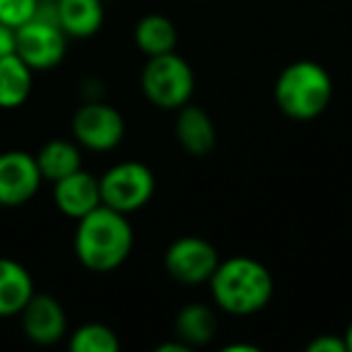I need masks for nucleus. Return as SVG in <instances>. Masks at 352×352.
Masks as SVG:
<instances>
[{
  "instance_id": "1",
  "label": "nucleus",
  "mask_w": 352,
  "mask_h": 352,
  "mask_svg": "<svg viewBox=\"0 0 352 352\" xmlns=\"http://www.w3.org/2000/svg\"><path fill=\"white\" fill-rule=\"evenodd\" d=\"M133 227L123 212L99 206L78 220L73 249L78 261L92 273L121 268L133 251Z\"/></svg>"
},
{
  "instance_id": "2",
  "label": "nucleus",
  "mask_w": 352,
  "mask_h": 352,
  "mask_svg": "<svg viewBox=\"0 0 352 352\" xmlns=\"http://www.w3.org/2000/svg\"><path fill=\"white\" fill-rule=\"evenodd\" d=\"M208 285L215 307L232 316L258 314L268 307L275 292L270 270L251 256H232L220 261Z\"/></svg>"
},
{
  "instance_id": "3",
  "label": "nucleus",
  "mask_w": 352,
  "mask_h": 352,
  "mask_svg": "<svg viewBox=\"0 0 352 352\" xmlns=\"http://www.w3.org/2000/svg\"><path fill=\"white\" fill-rule=\"evenodd\" d=\"M273 97L278 109L292 121H314L333 99L331 73L316 60H294L280 70Z\"/></svg>"
},
{
  "instance_id": "4",
  "label": "nucleus",
  "mask_w": 352,
  "mask_h": 352,
  "mask_svg": "<svg viewBox=\"0 0 352 352\" xmlns=\"http://www.w3.org/2000/svg\"><path fill=\"white\" fill-rule=\"evenodd\" d=\"M15 54L34 73L54 70L63 63L68 54V34L60 30L56 3L39 0L36 15L15 30Z\"/></svg>"
},
{
  "instance_id": "5",
  "label": "nucleus",
  "mask_w": 352,
  "mask_h": 352,
  "mask_svg": "<svg viewBox=\"0 0 352 352\" xmlns=\"http://www.w3.org/2000/svg\"><path fill=\"white\" fill-rule=\"evenodd\" d=\"M140 89L152 107L176 111L191 102L196 92V75L188 60L176 51L150 56L140 70Z\"/></svg>"
},
{
  "instance_id": "6",
  "label": "nucleus",
  "mask_w": 352,
  "mask_h": 352,
  "mask_svg": "<svg viewBox=\"0 0 352 352\" xmlns=\"http://www.w3.org/2000/svg\"><path fill=\"white\" fill-rule=\"evenodd\" d=\"M155 174L147 164L135 160L118 162L109 166L99 176V193H102V206L131 215V212L145 208L155 196Z\"/></svg>"
},
{
  "instance_id": "7",
  "label": "nucleus",
  "mask_w": 352,
  "mask_h": 352,
  "mask_svg": "<svg viewBox=\"0 0 352 352\" xmlns=\"http://www.w3.org/2000/svg\"><path fill=\"white\" fill-rule=\"evenodd\" d=\"M70 131H73L75 142L85 150L111 152L121 145L126 135V118L104 99H94V102L80 104L78 111L73 113Z\"/></svg>"
},
{
  "instance_id": "8",
  "label": "nucleus",
  "mask_w": 352,
  "mask_h": 352,
  "mask_svg": "<svg viewBox=\"0 0 352 352\" xmlns=\"http://www.w3.org/2000/svg\"><path fill=\"white\" fill-rule=\"evenodd\" d=\"M217 249L203 236H179L171 241L164 254V268L174 283L188 285H208L215 268L220 265Z\"/></svg>"
},
{
  "instance_id": "9",
  "label": "nucleus",
  "mask_w": 352,
  "mask_h": 352,
  "mask_svg": "<svg viewBox=\"0 0 352 352\" xmlns=\"http://www.w3.org/2000/svg\"><path fill=\"white\" fill-rule=\"evenodd\" d=\"M44 176L36 157L25 150L0 152V208H20L39 193Z\"/></svg>"
},
{
  "instance_id": "10",
  "label": "nucleus",
  "mask_w": 352,
  "mask_h": 352,
  "mask_svg": "<svg viewBox=\"0 0 352 352\" xmlns=\"http://www.w3.org/2000/svg\"><path fill=\"white\" fill-rule=\"evenodd\" d=\"M22 333L34 345H56L68 333V316L63 304L44 292H34L20 311Z\"/></svg>"
},
{
  "instance_id": "11",
  "label": "nucleus",
  "mask_w": 352,
  "mask_h": 352,
  "mask_svg": "<svg viewBox=\"0 0 352 352\" xmlns=\"http://www.w3.org/2000/svg\"><path fill=\"white\" fill-rule=\"evenodd\" d=\"M54 203L58 212L78 222L94 208L102 206V193H99V176L78 169L73 174L54 182Z\"/></svg>"
},
{
  "instance_id": "12",
  "label": "nucleus",
  "mask_w": 352,
  "mask_h": 352,
  "mask_svg": "<svg viewBox=\"0 0 352 352\" xmlns=\"http://www.w3.org/2000/svg\"><path fill=\"white\" fill-rule=\"evenodd\" d=\"M174 135H176V140H179V145H182L188 155L203 157L215 147L217 128L206 109L188 102V104H184L182 109H176Z\"/></svg>"
},
{
  "instance_id": "13",
  "label": "nucleus",
  "mask_w": 352,
  "mask_h": 352,
  "mask_svg": "<svg viewBox=\"0 0 352 352\" xmlns=\"http://www.w3.org/2000/svg\"><path fill=\"white\" fill-rule=\"evenodd\" d=\"M34 292V280L30 270L20 261L0 256V318L20 316Z\"/></svg>"
},
{
  "instance_id": "14",
  "label": "nucleus",
  "mask_w": 352,
  "mask_h": 352,
  "mask_svg": "<svg viewBox=\"0 0 352 352\" xmlns=\"http://www.w3.org/2000/svg\"><path fill=\"white\" fill-rule=\"evenodd\" d=\"M56 10L68 39H89L104 25V0H56Z\"/></svg>"
},
{
  "instance_id": "15",
  "label": "nucleus",
  "mask_w": 352,
  "mask_h": 352,
  "mask_svg": "<svg viewBox=\"0 0 352 352\" xmlns=\"http://www.w3.org/2000/svg\"><path fill=\"white\" fill-rule=\"evenodd\" d=\"M217 333V314L212 307L201 302L186 304L174 316V338L193 347H203L215 338Z\"/></svg>"
},
{
  "instance_id": "16",
  "label": "nucleus",
  "mask_w": 352,
  "mask_h": 352,
  "mask_svg": "<svg viewBox=\"0 0 352 352\" xmlns=\"http://www.w3.org/2000/svg\"><path fill=\"white\" fill-rule=\"evenodd\" d=\"M133 41H135V49L140 54L160 56L176 51L179 44V30H176L174 20L162 12H150V15H142L135 22V30H133Z\"/></svg>"
},
{
  "instance_id": "17",
  "label": "nucleus",
  "mask_w": 352,
  "mask_h": 352,
  "mask_svg": "<svg viewBox=\"0 0 352 352\" xmlns=\"http://www.w3.org/2000/svg\"><path fill=\"white\" fill-rule=\"evenodd\" d=\"M34 87V70L17 54L0 58V109L12 111L30 99Z\"/></svg>"
},
{
  "instance_id": "18",
  "label": "nucleus",
  "mask_w": 352,
  "mask_h": 352,
  "mask_svg": "<svg viewBox=\"0 0 352 352\" xmlns=\"http://www.w3.org/2000/svg\"><path fill=\"white\" fill-rule=\"evenodd\" d=\"M36 164L44 176V182H58L63 176L73 174V171L82 169V152L75 140H65V138H56L49 140L39 152H36Z\"/></svg>"
},
{
  "instance_id": "19",
  "label": "nucleus",
  "mask_w": 352,
  "mask_h": 352,
  "mask_svg": "<svg viewBox=\"0 0 352 352\" xmlns=\"http://www.w3.org/2000/svg\"><path fill=\"white\" fill-rule=\"evenodd\" d=\"M68 347L73 352H118L121 340H118L116 331L109 328L107 323L89 321L70 333Z\"/></svg>"
},
{
  "instance_id": "20",
  "label": "nucleus",
  "mask_w": 352,
  "mask_h": 352,
  "mask_svg": "<svg viewBox=\"0 0 352 352\" xmlns=\"http://www.w3.org/2000/svg\"><path fill=\"white\" fill-rule=\"evenodd\" d=\"M36 8L39 0H0V22L12 30H20L36 15Z\"/></svg>"
},
{
  "instance_id": "21",
  "label": "nucleus",
  "mask_w": 352,
  "mask_h": 352,
  "mask_svg": "<svg viewBox=\"0 0 352 352\" xmlns=\"http://www.w3.org/2000/svg\"><path fill=\"white\" fill-rule=\"evenodd\" d=\"M307 352H347L345 338L331 336V333H323V336L314 338L307 345Z\"/></svg>"
},
{
  "instance_id": "22",
  "label": "nucleus",
  "mask_w": 352,
  "mask_h": 352,
  "mask_svg": "<svg viewBox=\"0 0 352 352\" xmlns=\"http://www.w3.org/2000/svg\"><path fill=\"white\" fill-rule=\"evenodd\" d=\"M15 54V30L0 22V58Z\"/></svg>"
},
{
  "instance_id": "23",
  "label": "nucleus",
  "mask_w": 352,
  "mask_h": 352,
  "mask_svg": "<svg viewBox=\"0 0 352 352\" xmlns=\"http://www.w3.org/2000/svg\"><path fill=\"white\" fill-rule=\"evenodd\" d=\"M191 347L184 345L179 338L176 340H169V342H162V345H157V352H188Z\"/></svg>"
},
{
  "instance_id": "24",
  "label": "nucleus",
  "mask_w": 352,
  "mask_h": 352,
  "mask_svg": "<svg viewBox=\"0 0 352 352\" xmlns=\"http://www.w3.org/2000/svg\"><path fill=\"white\" fill-rule=\"evenodd\" d=\"M225 352H258V347L246 345V342H234V345H225Z\"/></svg>"
},
{
  "instance_id": "25",
  "label": "nucleus",
  "mask_w": 352,
  "mask_h": 352,
  "mask_svg": "<svg viewBox=\"0 0 352 352\" xmlns=\"http://www.w3.org/2000/svg\"><path fill=\"white\" fill-rule=\"evenodd\" d=\"M342 338H345V347H347V352H352V321L347 323V328H345V333H342Z\"/></svg>"
},
{
  "instance_id": "26",
  "label": "nucleus",
  "mask_w": 352,
  "mask_h": 352,
  "mask_svg": "<svg viewBox=\"0 0 352 352\" xmlns=\"http://www.w3.org/2000/svg\"><path fill=\"white\" fill-rule=\"evenodd\" d=\"M196 3H206V0H196Z\"/></svg>"
},
{
  "instance_id": "27",
  "label": "nucleus",
  "mask_w": 352,
  "mask_h": 352,
  "mask_svg": "<svg viewBox=\"0 0 352 352\" xmlns=\"http://www.w3.org/2000/svg\"><path fill=\"white\" fill-rule=\"evenodd\" d=\"M49 3H56V0H49Z\"/></svg>"
}]
</instances>
